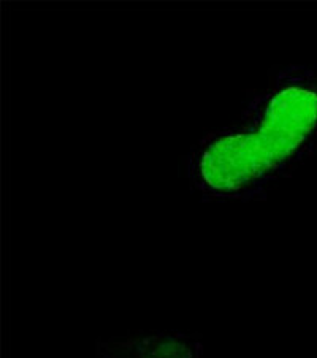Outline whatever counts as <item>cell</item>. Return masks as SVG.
<instances>
[{
	"mask_svg": "<svg viewBox=\"0 0 317 358\" xmlns=\"http://www.w3.org/2000/svg\"><path fill=\"white\" fill-rule=\"evenodd\" d=\"M97 358H202V345L183 335H155L100 345Z\"/></svg>",
	"mask_w": 317,
	"mask_h": 358,
	"instance_id": "obj_1",
	"label": "cell"
}]
</instances>
